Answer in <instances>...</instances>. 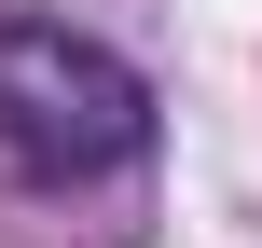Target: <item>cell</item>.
<instances>
[{
	"mask_svg": "<svg viewBox=\"0 0 262 248\" xmlns=\"http://www.w3.org/2000/svg\"><path fill=\"white\" fill-rule=\"evenodd\" d=\"M138 152H152V83L69 14H0V193H83Z\"/></svg>",
	"mask_w": 262,
	"mask_h": 248,
	"instance_id": "cell-1",
	"label": "cell"
}]
</instances>
